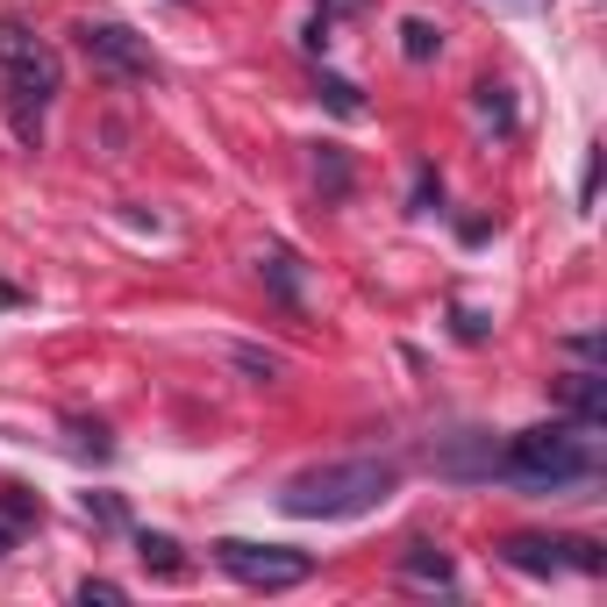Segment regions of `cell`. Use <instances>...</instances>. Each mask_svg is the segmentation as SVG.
Instances as JSON below:
<instances>
[{"label":"cell","instance_id":"obj_1","mask_svg":"<svg viewBox=\"0 0 607 607\" xmlns=\"http://www.w3.org/2000/svg\"><path fill=\"white\" fill-rule=\"evenodd\" d=\"M493 479H508L514 493H586L600 486V429L586 422H536L514 429L493 458Z\"/></svg>","mask_w":607,"mask_h":607},{"label":"cell","instance_id":"obj_2","mask_svg":"<svg viewBox=\"0 0 607 607\" xmlns=\"http://www.w3.org/2000/svg\"><path fill=\"white\" fill-rule=\"evenodd\" d=\"M401 493V465L393 458H337V465H308L279 486V508L294 522H358L379 514Z\"/></svg>","mask_w":607,"mask_h":607},{"label":"cell","instance_id":"obj_3","mask_svg":"<svg viewBox=\"0 0 607 607\" xmlns=\"http://www.w3.org/2000/svg\"><path fill=\"white\" fill-rule=\"evenodd\" d=\"M0 79H8V100L22 108V136L36 143V121H29V108H51V94L65 86V65H57V51L36 36V29L0 22Z\"/></svg>","mask_w":607,"mask_h":607},{"label":"cell","instance_id":"obj_4","mask_svg":"<svg viewBox=\"0 0 607 607\" xmlns=\"http://www.w3.org/2000/svg\"><path fill=\"white\" fill-rule=\"evenodd\" d=\"M207 551H215V565L230 572L236 586H251V594H286V586H308V579H315V557L294 551V543L222 536V543H207Z\"/></svg>","mask_w":607,"mask_h":607},{"label":"cell","instance_id":"obj_5","mask_svg":"<svg viewBox=\"0 0 607 607\" xmlns=\"http://www.w3.org/2000/svg\"><path fill=\"white\" fill-rule=\"evenodd\" d=\"M500 565L529 572V579H557V572H586V579H600L607 572V551L594 536H536V529H514V536L493 543Z\"/></svg>","mask_w":607,"mask_h":607},{"label":"cell","instance_id":"obj_6","mask_svg":"<svg viewBox=\"0 0 607 607\" xmlns=\"http://www.w3.org/2000/svg\"><path fill=\"white\" fill-rule=\"evenodd\" d=\"M72 36H79L86 65L108 72V79H121V86H150V79H158V57H150V43L136 36V29H121V22H79Z\"/></svg>","mask_w":607,"mask_h":607},{"label":"cell","instance_id":"obj_7","mask_svg":"<svg viewBox=\"0 0 607 607\" xmlns=\"http://www.w3.org/2000/svg\"><path fill=\"white\" fill-rule=\"evenodd\" d=\"M551 401L565 407L572 422H586V429H607V379L594 372V364H586V372H557Z\"/></svg>","mask_w":607,"mask_h":607},{"label":"cell","instance_id":"obj_8","mask_svg":"<svg viewBox=\"0 0 607 607\" xmlns=\"http://www.w3.org/2000/svg\"><path fill=\"white\" fill-rule=\"evenodd\" d=\"M493 458H500V450H493V436H486V429H458L444 450H436V472L458 479V486H479V479H493Z\"/></svg>","mask_w":607,"mask_h":607},{"label":"cell","instance_id":"obj_9","mask_svg":"<svg viewBox=\"0 0 607 607\" xmlns=\"http://www.w3.org/2000/svg\"><path fill=\"white\" fill-rule=\"evenodd\" d=\"M401 579L407 586H444V594H458V565H450V551H444V543H429V536H415L401 551Z\"/></svg>","mask_w":607,"mask_h":607},{"label":"cell","instance_id":"obj_10","mask_svg":"<svg viewBox=\"0 0 607 607\" xmlns=\"http://www.w3.org/2000/svg\"><path fill=\"white\" fill-rule=\"evenodd\" d=\"M315 187H322V201H351L358 172H351V150L343 143H315Z\"/></svg>","mask_w":607,"mask_h":607},{"label":"cell","instance_id":"obj_11","mask_svg":"<svg viewBox=\"0 0 607 607\" xmlns=\"http://www.w3.org/2000/svg\"><path fill=\"white\" fill-rule=\"evenodd\" d=\"M136 557H143V572H158V579H187V551H179L164 529H136Z\"/></svg>","mask_w":607,"mask_h":607},{"label":"cell","instance_id":"obj_12","mask_svg":"<svg viewBox=\"0 0 607 607\" xmlns=\"http://www.w3.org/2000/svg\"><path fill=\"white\" fill-rule=\"evenodd\" d=\"M472 108H479V121H486L493 136H514V129H522V115H514V94H508L500 79H479V86H472Z\"/></svg>","mask_w":607,"mask_h":607},{"label":"cell","instance_id":"obj_13","mask_svg":"<svg viewBox=\"0 0 607 607\" xmlns=\"http://www.w3.org/2000/svg\"><path fill=\"white\" fill-rule=\"evenodd\" d=\"M257 271H265L271 300H279V308H294V315H300V257H294V251H271V257H265V265H257Z\"/></svg>","mask_w":607,"mask_h":607},{"label":"cell","instance_id":"obj_14","mask_svg":"<svg viewBox=\"0 0 607 607\" xmlns=\"http://www.w3.org/2000/svg\"><path fill=\"white\" fill-rule=\"evenodd\" d=\"M401 57H407V65H429V57H444V29H436L429 14H407V22H401Z\"/></svg>","mask_w":607,"mask_h":607},{"label":"cell","instance_id":"obj_15","mask_svg":"<svg viewBox=\"0 0 607 607\" xmlns=\"http://www.w3.org/2000/svg\"><path fill=\"white\" fill-rule=\"evenodd\" d=\"M315 100H322L329 115H343V121H358L364 115V94L351 79H337V72H315Z\"/></svg>","mask_w":607,"mask_h":607},{"label":"cell","instance_id":"obj_16","mask_svg":"<svg viewBox=\"0 0 607 607\" xmlns=\"http://www.w3.org/2000/svg\"><path fill=\"white\" fill-rule=\"evenodd\" d=\"M36 514H43V508H36V493H29V486H0V522H8L14 536H22Z\"/></svg>","mask_w":607,"mask_h":607},{"label":"cell","instance_id":"obj_17","mask_svg":"<svg viewBox=\"0 0 607 607\" xmlns=\"http://www.w3.org/2000/svg\"><path fill=\"white\" fill-rule=\"evenodd\" d=\"M444 207V172L436 164H415V193H407V215H436Z\"/></svg>","mask_w":607,"mask_h":607},{"label":"cell","instance_id":"obj_18","mask_svg":"<svg viewBox=\"0 0 607 607\" xmlns=\"http://www.w3.org/2000/svg\"><path fill=\"white\" fill-rule=\"evenodd\" d=\"M86 522H100V529H129V508H121L115 493H86Z\"/></svg>","mask_w":607,"mask_h":607},{"label":"cell","instance_id":"obj_19","mask_svg":"<svg viewBox=\"0 0 607 607\" xmlns=\"http://www.w3.org/2000/svg\"><path fill=\"white\" fill-rule=\"evenodd\" d=\"M450 329H458V343H486L493 337V322H486L479 308H450Z\"/></svg>","mask_w":607,"mask_h":607},{"label":"cell","instance_id":"obj_20","mask_svg":"<svg viewBox=\"0 0 607 607\" xmlns=\"http://www.w3.org/2000/svg\"><path fill=\"white\" fill-rule=\"evenodd\" d=\"M600 164H607V150L594 143V150H586V172H579V207H594V201H600Z\"/></svg>","mask_w":607,"mask_h":607},{"label":"cell","instance_id":"obj_21","mask_svg":"<svg viewBox=\"0 0 607 607\" xmlns=\"http://www.w3.org/2000/svg\"><path fill=\"white\" fill-rule=\"evenodd\" d=\"M236 364H243L251 379H279V358H271V351H257V343H236Z\"/></svg>","mask_w":607,"mask_h":607},{"label":"cell","instance_id":"obj_22","mask_svg":"<svg viewBox=\"0 0 607 607\" xmlns=\"http://www.w3.org/2000/svg\"><path fill=\"white\" fill-rule=\"evenodd\" d=\"M72 436H79V450H94V458H115V444H108L100 422H72Z\"/></svg>","mask_w":607,"mask_h":607},{"label":"cell","instance_id":"obj_23","mask_svg":"<svg viewBox=\"0 0 607 607\" xmlns=\"http://www.w3.org/2000/svg\"><path fill=\"white\" fill-rule=\"evenodd\" d=\"M79 600H86V607H94V600L115 607V600H129V586H115V579H79Z\"/></svg>","mask_w":607,"mask_h":607},{"label":"cell","instance_id":"obj_24","mask_svg":"<svg viewBox=\"0 0 607 607\" xmlns=\"http://www.w3.org/2000/svg\"><path fill=\"white\" fill-rule=\"evenodd\" d=\"M329 22H337V14H329V8H322V14H315V22H308V29H300V43H308V51H315V57H322V51H329Z\"/></svg>","mask_w":607,"mask_h":607},{"label":"cell","instance_id":"obj_25","mask_svg":"<svg viewBox=\"0 0 607 607\" xmlns=\"http://www.w3.org/2000/svg\"><path fill=\"white\" fill-rule=\"evenodd\" d=\"M565 351L586 358V364H600V337H594V329H579V337H565Z\"/></svg>","mask_w":607,"mask_h":607},{"label":"cell","instance_id":"obj_26","mask_svg":"<svg viewBox=\"0 0 607 607\" xmlns=\"http://www.w3.org/2000/svg\"><path fill=\"white\" fill-rule=\"evenodd\" d=\"M22 300H29L22 286H8V279H0V308H22Z\"/></svg>","mask_w":607,"mask_h":607},{"label":"cell","instance_id":"obj_27","mask_svg":"<svg viewBox=\"0 0 607 607\" xmlns=\"http://www.w3.org/2000/svg\"><path fill=\"white\" fill-rule=\"evenodd\" d=\"M329 14H358V8H372V0H322Z\"/></svg>","mask_w":607,"mask_h":607},{"label":"cell","instance_id":"obj_28","mask_svg":"<svg viewBox=\"0 0 607 607\" xmlns=\"http://www.w3.org/2000/svg\"><path fill=\"white\" fill-rule=\"evenodd\" d=\"M8 551H14V529H8V522H0V557H8Z\"/></svg>","mask_w":607,"mask_h":607},{"label":"cell","instance_id":"obj_29","mask_svg":"<svg viewBox=\"0 0 607 607\" xmlns=\"http://www.w3.org/2000/svg\"><path fill=\"white\" fill-rule=\"evenodd\" d=\"M508 8H536V0H508Z\"/></svg>","mask_w":607,"mask_h":607}]
</instances>
